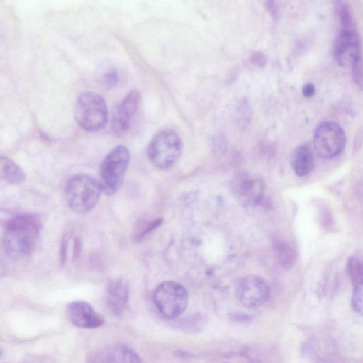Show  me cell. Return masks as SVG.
I'll list each match as a JSON object with an SVG mask.
<instances>
[{"mask_svg": "<svg viewBox=\"0 0 363 363\" xmlns=\"http://www.w3.org/2000/svg\"><path fill=\"white\" fill-rule=\"evenodd\" d=\"M129 284L123 278L112 281L108 289L107 301L110 309L116 315H121L127 306Z\"/></svg>", "mask_w": 363, "mask_h": 363, "instance_id": "obj_14", "label": "cell"}, {"mask_svg": "<svg viewBox=\"0 0 363 363\" xmlns=\"http://www.w3.org/2000/svg\"><path fill=\"white\" fill-rule=\"evenodd\" d=\"M347 272L352 281L356 284L362 283V265L354 257H351L347 262Z\"/></svg>", "mask_w": 363, "mask_h": 363, "instance_id": "obj_20", "label": "cell"}, {"mask_svg": "<svg viewBox=\"0 0 363 363\" xmlns=\"http://www.w3.org/2000/svg\"><path fill=\"white\" fill-rule=\"evenodd\" d=\"M90 362H140V357L132 349L124 345H116L95 352Z\"/></svg>", "mask_w": 363, "mask_h": 363, "instance_id": "obj_13", "label": "cell"}, {"mask_svg": "<svg viewBox=\"0 0 363 363\" xmlns=\"http://www.w3.org/2000/svg\"><path fill=\"white\" fill-rule=\"evenodd\" d=\"M140 100V92L132 89L114 107L110 119V128L116 137L124 135L129 130Z\"/></svg>", "mask_w": 363, "mask_h": 363, "instance_id": "obj_8", "label": "cell"}, {"mask_svg": "<svg viewBox=\"0 0 363 363\" xmlns=\"http://www.w3.org/2000/svg\"><path fill=\"white\" fill-rule=\"evenodd\" d=\"M225 140L223 139L221 135H218L214 139L213 145L215 147V151L217 152H221L225 150Z\"/></svg>", "mask_w": 363, "mask_h": 363, "instance_id": "obj_26", "label": "cell"}, {"mask_svg": "<svg viewBox=\"0 0 363 363\" xmlns=\"http://www.w3.org/2000/svg\"><path fill=\"white\" fill-rule=\"evenodd\" d=\"M352 73L354 82L362 86V59L356 62L352 66Z\"/></svg>", "mask_w": 363, "mask_h": 363, "instance_id": "obj_24", "label": "cell"}, {"mask_svg": "<svg viewBox=\"0 0 363 363\" xmlns=\"http://www.w3.org/2000/svg\"><path fill=\"white\" fill-rule=\"evenodd\" d=\"M183 143L179 135L172 129H164L154 135L147 150L149 161L162 170L171 168L180 157Z\"/></svg>", "mask_w": 363, "mask_h": 363, "instance_id": "obj_5", "label": "cell"}, {"mask_svg": "<svg viewBox=\"0 0 363 363\" xmlns=\"http://www.w3.org/2000/svg\"><path fill=\"white\" fill-rule=\"evenodd\" d=\"M264 184L259 179L245 174L238 176L233 182V191L235 196L246 204H257L263 199Z\"/></svg>", "mask_w": 363, "mask_h": 363, "instance_id": "obj_12", "label": "cell"}, {"mask_svg": "<svg viewBox=\"0 0 363 363\" xmlns=\"http://www.w3.org/2000/svg\"><path fill=\"white\" fill-rule=\"evenodd\" d=\"M130 161L127 147L119 145L104 158L99 169L98 183L101 192L108 196L116 194L121 186Z\"/></svg>", "mask_w": 363, "mask_h": 363, "instance_id": "obj_2", "label": "cell"}, {"mask_svg": "<svg viewBox=\"0 0 363 363\" xmlns=\"http://www.w3.org/2000/svg\"><path fill=\"white\" fill-rule=\"evenodd\" d=\"M360 40L354 28L342 29L335 39L333 55L337 62L342 67L352 66L362 59Z\"/></svg>", "mask_w": 363, "mask_h": 363, "instance_id": "obj_10", "label": "cell"}, {"mask_svg": "<svg viewBox=\"0 0 363 363\" xmlns=\"http://www.w3.org/2000/svg\"><path fill=\"white\" fill-rule=\"evenodd\" d=\"M26 179L23 169L10 158L0 155V182L23 184Z\"/></svg>", "mask_w": 363, "mask_h": 363, "instance_id": "obj_16", "label": "cell"}, {"mask_svg": "<svg viewBox=\"0 0 363 363\" xmlns=\"http://www.w3.org/2000/svg\"><path fill=\"white\" fill-rule=\"evenodd\" d=\"M66 316L74 325L82 328H94L104 323L102 315L97 313L86 302L76 301L66 308Z\"/></svg>", "mask_w": 363, "mask_h": 363, "instance_id": "obj_11", "label": "cell"}, {"mask_svg": "<svg viewBox=\"0 0 363 363\" xmlns=\"http://www.w3.org/2000/svg\"><path fill=\"white\" fill-rule=\"evenodd\" d=\"M118 81V74L116 69L106 70L100 78V83L106 89L113 88Z\"/></svg>", "mask_w": 363, "mask_h": 363, "instance_id": "obj_21", "label": "cell"}, {"mask_svg": "<svg viewBox=\"0 0 363 363\" xmlns=\"http://www.w3.org/2000/svg\"><path fill=\"white\" fill-rule=\"evenodd\" d=\"M177 352L178 353V356L181 357H187L189 356V354H188L186 352L178 351Z\"/></svg>", "mask_w": 363, "mask_h": 363, "instance_id": "obj_30", "label": "cell"}, {"mask_svg": "<svg viewBox=\"0 0 363 363\" xmlns=\"http://www.w3.org/2000/svg\"><path fill=\"white\" fill-rule=\"evenodd\" d=\"M154 302L164 317L174 318L181 315L186 308L188 294L180 284L173 281L160 283L154 293Z\"/></svg>", "mask_w": 363, "mask_h": 363, "instance_id": "obj_6", "label": "cell"}, {"mask_svg": "<svg viewBox=\"0 0 363 363\" xmlns=\"http://www.w3.org/2000/svg\"><path fill=\"white\" fill-rule=\"evenodd\" d=\"M74 118L78 125L88 132L101 130L108 120V111L104 99L96 92L82 93L74 105Z\"/></svg>", "mask_w": 363, "mask_h": 363, "instance_id": "obj_3", "label": "cell"}, {"mask_svg": "<svg viewBox=\"0 0 363 363\" xmlns=\"http://www.w3.org/2000/svg\"><path fill=\"white\" fill-rule=\"evenodd\" d=\"M352 306L356 313L359 315L362 314V283L355 285L352 299Z\"/></svg>", "mask_w": 363, "mask_h": 363, "instance_id": "obj_22", "label": "cell"}, {"mask_svg": "<svg viewBox=\"0 0 363 363\" xmlns=\"http://www.w3.org/2000/svg\"><path fill=\"white\" fill-rule=\"evenodd\" d=\"M80 243L78 240H76L75 242V249H74V256L77 257L79 255V251L80 250Z\"/></svg>", "mask_w": 363, "mask_h": 363, "instance_id": "obj_29", "label": "cell"}, {"mask_svg": "<svg viewBox=\"0 0 363 363\" xmlns=\"http://www.w3.org/2000/svg\"><path fill=\"white\" fill-rule=\"evenodd\" d=\"M41 229L40 218L35 214H21L13 218L7 224L3 245L8 255L22 257L35 249Z\"/></svg>", "mask_w": 363, "mask_h": 363, "instance_id": "obj_1", "label": "cell"}, {"mask_svg": "<svg viewBox=\"0 0 363 363\" xmlns=\"http://www.w3.org/2000/svg\"><path fill=\"white\" fill-rule=\"evenodd\" d=\"M0 354H1V351H0Z\"/></svg>", "mask_w": 363, "mask_h": 363, "instance_id": "obj_31", "label": "cell"}, {"mask_svg": "<svg viewBox=\"0 0 363 363\" xmlns=\"http://www.w3.org/2000/svg\"><path fill=\"white\" fill-rule=\"evenodd\" d=\"M162 223V218H159L152 221L143 220L135 227L134 239L137 241L142 240L144 236L157 228Z\"/></svg>", "mask_w": 363, "mask_h": 363, "instance_id": "obj_19", "label": "cell"}, {"mask_svg": "<svg viewBox=\"0 0 363 363\" xmlns=\"http://www.w3.org/2000/svg\"><path fill=\"white\" fill-rule=\"evenodd\" d=\"M335 7L342 29L353 28V18L348 4L344 0H335Z\"/></svg>", "mask_w": 363, "mask_h": 363, "instance_id": "obj_18", "label": "cell"}, {"mask_svg": "<svg viewBox=\"0 0 363 363\" xmlns=\"http://www.w3.org/2000/svg\"><path fill=\"white\" fill-rule=\"evenodd\" d=\"M291 166L294 172L303 177L309 174L314 167V158L308 144L298 145L291 155Z\"/></svg>", "mask_w": 363, "mask_h": 363, "instance_id": "obj_15", "label": "cell"}, {"mask_svg": "<svg viewBox=\"0 0 363 363\" xmlns=\"http://www.w3.org/2000/svg\"><path fill=\"white\" fill-rule=\"evenodd\" d=\"M65 190L69 208L78 213H87L94 208L101 192L98 181L84 174L71 177Z\"/></svg>", "mask_w": 363, "mask_h": 363, "instance_id": "obj_4", "label": "cell"}, {"mask_svg": "<svg viewBox=\"0 0 363 363\" xmlns=\"http://www.w3.org/2000/svg\"><path fill=\"white\" fill-rule=\"evenodd\" d=\"M250 61L254 65L262 67L266 65L267 57L263 52L256 51L250 55Z\"/></svg>", "mask_w": 363, "mask_h": 363, "instance_id": "obj_23", "label": "cell"}, {"mask_svg": "<svg viewBox=\"0 0 363 363\" xmlns=\"http://www.w3.org/2000/svg\"><path fill=\"white\" fill-rule=\"evenodd\" d=\"M266 7L270 15L274 18H277L278 16V9L275 0H266Z\"/></svg>", "mask_w": 363, "mask_h": 363, "instance_id": "obj_25", "label": "cell"}, {"mask_svg": "<svg viewBox=\"0 0 363 363\" xmlns=\"http://www.w3.org/2000/svg\"><path fill=\"white\" fill-rule=\"evenodd\" d=\"M315 88L312 83H307L302 88V94L306 98H310L314 95Z\"/></svg>", "mask_w": 363, "mask_h": 363, "instance_id": "obj_27", "label": "cell"}, {"mask_svg": "<svg viewBox=\"0 0 363 363\" xmlns=\"http://www.w3.org/2000/svg\"><path fill=\"white\" fill-rule=\"evenodd\" d=\"M69 238V235L67 234H65L63 240H62V250H61V261L65 262V254H66V249Z\"/></svg>", "mask_w": 363, "mask_h": 363, "instance_id": "obj_28", "label": "cell"}, {"mask_svg": "<svg viewBox=\"0 0 363 363\" xmlns=\"http://www.w3.org/2000/svg\"><path fill=\"white\" fill-rule=\"evenodd\" d=\"M274 249L279 264L284 269H290L296 261V252L288 242L282 240L274 242Z\"/></svg>", "mask_w": 363, "mask_h": 363, "instance_id": "obj_17", "label": "cell"}, {"mask_svg": "<svg viewBox=\"0 0 363 363\" xmlns=\"http://www.w3.org/2000/svg\"><path fill=\"white\" fill-rule=\"evenodd\" d=\"M235 291L239 301L249 308L262 306L269 297V288L265 281L255 275L242 278L236 285Z\"/></svg>", "mask_w": 363, "mask_h": 363, "instance_id": "obj_9", "label": "cell"}, {"mask_svg": "<svg viewBox=\"0 0 363 363\" xmlns=\"http://www.w3.org/2000/svg\"><path fill=\"white\" fill-rule=\"evenodd\" d=\"M345 144V131L336 122H323L315 130L313 147L316 154L323 159L337 157L343 151Z\"/></svg>", "mask_w": 363, "mask_h": 363, "instance_id": "obj_7", "label": "cell"}]
</instances>
